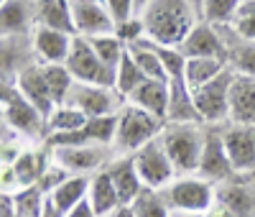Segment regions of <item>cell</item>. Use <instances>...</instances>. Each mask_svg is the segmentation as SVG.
<instances>
[{"mask_svg":"<svg viewBox=\"0 0 255 217\" xmlns=\"http://www.w3.org/2000/svg\"><path fill=\"white\" fill-rule=\"evenodd\" d=\"M145 38L158 46H181V41L191 33L202 15L191 0H151L143 10Z\"/></svg>","mask_w":255,"mask_h":217,"instance_id":"1","label":"cell"},{"mask_svg":"<svg viewBox=\"0 0 255 217\" xmlns=\"http://www.w3.org/2000/svg\"><path fill=\"white\" fill-rule=\"evenodd\" d=\"M163 120L153 118L151 113L140 110V107L125 102L123 110L118 113V130H115V143L113 151L120 156H133L138 148L151 143L163 133Z\"/></svg>","mask_w":255,"mask_h":217,"instance_id":"2","label":"cell"},{"mask_svg":"<svg viewBox=\"0 0 255 217\" xmlns=\"http://www.w3.org/2000/svg\"><path fill=\"white\" fill-rule=\"evenodd\" d=\"M161 192L163 202L171 212L179 215H207L215 207V187L199 174H179V177L166 184Z\"/></svg>","mask_w":255,"mask_h":217,"instance_id":"3","label":"cell"},{"mask_svg":"<svg viewBox=\"0 0 255 217\" xmlns=\"http://www.w3.org/2000/svg\"><path fill=\"white\" fill-rule=\"evenodd\" d=\"M207 125L202 123H186V125H163V148L171 156L176 174H197L202 148H204Z\"/></svg>","mask_w":255,"mask_h":217,"instance_id":"4","label":"cell"},{"mask_svg":"<svg viewBox=\"0 0 255 217\" xmlns=\"http://www.w3.org/2000/svg\"><path fill=\"white\" fill-rule=\"evenodd\" d=\"M3 125L26 141H46L49 136L46 118L18 92L15 84H3Z\"/></svg>","mask_w":255,"mask_h":217,"instance_id":"5","label":"cell"},{"mask_svg":"<svg viewBox=\"0 0 255 217\" xmlns=\"http://www.w3.org/2000/svg\"><path fill=\"white\" fill-rule=\"evenodd\" d=\"M49 148V146H46ZM54 164H59L64 171L72 177H95L97 171H105L113 161V148L100 146V143H87V146H61V148H49Z\"/></svg>","mask_w":255,"mask_h":217,"instance_id":"6","label":"cell"},{"mask_svg":"<svg viewBox=\"0 0 255 217\" xmlns=\"http://www.w3.org/2000/svg\"><path fill=\"white\" fill-rule=\"evenodd\" d=\"M232 69H225L217 79H212L197 90H191L194 95L197 113L204 125H225L230 123V90H232Z\"/></svg>","mask_w":255,"mask_h":217,"instance_id":"7","label":"cell"},{"mask_svg":"<svg viewBox=\"0 0 255 217\" xmlns=\"http://www.w3.org/2000/svg\"><path fill=\"white\" fill-rule=\"evenodd\" d=\"M133 161L138 166V174H140L145 189H156L158 192V189H163L166 184H171L179 177L171 156H168L166 148H163L161 136L153 138L151 143H145L143 148H138L133 154Z\"/></svg>","mask_w":255,"mask_h":217,"instance_id":"8","label":"cell"},{"mask_svg":"<svg viewBox=\"0 0 255 217\" xmlns=\"http://www.w3.org/2000/svg\"><path fill=\"white\" fill-rule=\"evenodd\" d=\"M67 69L72 72L74 82L113 87L115 90V72H110L105 67L100 61V56L95 54V49L90 46V41L82 38V36H74L72 51H69V59H67Z\"/></svg>","mask_w":255,"mask_h":217,"instance_id":"9","label":"cell"},{"mask_svg":"<svg viewBox=\"0 0 255 217\" xmlns=\"http://www.w3.org/2000/svg\"><path fill=\"white\" fill-rule=\"evenodd\" d=\"M67 105L82 110L87 118H105V115H118L123 110L125 100L118 95V90H113V87L74 82Z\"/></svg>","mask_w":255,"mask_h":217,"instance_id":"10","label":"cell"},{"mask_svg":"<svg viewBox=\"0 0 255 217\" xmlns=\"http://www.w3.org/2000/svg\"><path fill=\"white\" fill-rule=\"evenodd\" d=\"M199 177H204L207 182H225L230 179L235 169H232L230 154L222 141V130L220 125H207V136H204V148H202V159H199Z\"/></svg>","mask_w":255,"mask_h":217,"instance_id":"11","label":"cell"},{"mask_svg":"<svg viewBox=\"0 0 255 217\" xmlns=\"http://www.w3.org/2000/svg\"><path fill=\"white\" fill-rule=\"evenodd\" d=\"M220 130H222V141H225L235 174L255 171V125L225 123L220 125Z\"/></svg>","mask_w":255,"mask_h":217,"instance_id":"12","label":"cell"},{"mask_svg":"<svg viewBox=\"0 0 255 217\" xmlns=\"http://www.w3.org/2000/svg\"><path fill=\"white\" fill-rule=\"evenodd\" d=\"M179 49L186 59H222V61H227V46H225L222 31L217 26L207 23V20H199L191 28V33L181 41Z\"/></svg>","mask_w":255,"mask_h":217,"instance_id":"13","label":"cell"},{"mask_svg":"<svg viewBox=\"0 0 255 217\" xmlns=\"http://www.w3.org/2000/svg\"><path fill=\"white\" fill-rule=\"evenodd\" d=\"M13 84L18 87V92L23 95L44 118H49L54 113L56 105H54V97H51V90H49V82L44 77V67H41L38 61L28 64V67L15 77Z\"/></svg>","mask_w":255,"mask_h":217,"instance_id":"14","label":"cell"},{"mask_svg":"<svg viewBox=\"0 0 255 217\" xmlns=\"http://www.w3.org/2000/svg\"><path fill=\"white\" fill-rule=\"evenodd\" d=\"M31 43H33V56L38 64H67L74 36L46 28V26H36Z\"/></svg>","mask_w":255,"mask_h":217,"instance_id":"15","label":"cell"},{"mask_svg":"<svg viewBox=\"0 0 255 217\" xmlns=\"http://www.w3.org/2000/svg\"><path fill=\"white\" fill-rule=\"evenodd\" d=\"M74 31L82 38H95L115 31V20L105 3H72Z\"/></svg>","mask_w":255,"mask_h":217,"instance_id":"16","label":"cell"},{"mask_svg":"<svg viewBox=\"0 0 255 217\" xmlns=\"http://www.w3.org/2000/svg\"><path fill=\"white\" fill-rule=\"evenodd\" d=\"M105 171H108V177L113 179L123 207H130V205L140 197V192L145 189V184H143L140 174H138V166H135L133 156H118V159H113Z\"/></svg>","mask_w":255,"mask_h":217,"instance_id":"17","label":"cell"},{"mask_svg":"<svg viewBox=\"0 0 255 217\" xmlns=\"http://www.w3.org/2000/svg\"><path fill=\"white\" fill-rule=\"evenodd\" d=\"M36 31V0H5L0 3V33L33 36Z\"/></svg>","mask_w":255,"mask_h":217,"instance_id":"18","label":"cell"},{"mask_svg":"<svg viewBox=\"0 0 255 217\" xmlns=\"http://www.w3.org/2000/svg\"><path fill=\"white\" fill-rule=\"evenodd\" d=\"M230 123H235V125H255V79L253 77L235 74V79H232Z\"/></svg>","mask_w":255,"mask_h":217,"instance_id":"19","label":"cell"},{"mask_svg":"<svg viewBox=\"0 0 255 217\" xmlns=\"http://www.w3.org/2000/svg\"><path fill=\"white\" fill-rule=\"evenodd\" d=\"M168 100H171V84L158 82V79H145L138 90L128 97L130 105L151 113L153 118H158L163 123H166V113H168Z\"/></svg>","mask_w":255,"mask_h":217,"instance_id":"20","label":"cell"},{"mask_svg":"<svg viewBox=\"0 0 255 217\" xmlns=\"http://www.w3.org/2000/svg\"><path fill=\"white\" fill-rule=\"evenodd\" d=\"M51 164V151L44 146V151L38 148H23L20 156L10 164L15 179H18V187L20 189H28V187H38L41 177H44L46 166Z\"/></svg>","mask_w":255,"mask_h":217,"instance_id":"21","label":"cell"},{"mask_svg":"<svg viewBox=\"0 0 255 217\" xmlns=\"http://www.w3.org/2000/svg\"><path fill=\"white\" fill-rule=\"evenodd\" d=\"M225 46H227V67L240 74V77H253L255 79V41L240 38L230 28H220Z\"/></svg>","mask_w":255,"mask_h":217,"instance_id":"22","label":"cell"},{"mask_svg":"<svg viewBox=\"0 0 255 217\" xmlns=\"http://www.w3.org/2000/svg\"><path fill=\"white\" fill-rule=\"evenodd\" d=\"M171 84V100H168V113H166V125H186V123H202L194 95L186 87L184 79H174ZM204 125V123H202Z\"/></svg>","mask_w":255,"mask_h":217,"instance_id":"23","label":"cell"},{"mask_svg":"<svg viewBox=\"0 0 255 217\" xmlns=\"http://www.w3.org/2000/svg\"><path fill=\"white\" fill-rule=\"evenodd\" d=\"M36 26H46L54 31L77 36L72 0H36Z\"/></svg>","mask_w":255,"mask_h":217,"instance_id":"24","label":"cell"},{"mask_svg":"<svg viewBox=\"0 0 255 217\" xmlns=\"http://www.w3.org/2000/svg\"><path fill=\"white\" fill-rule=\"evenodd\" d=\"M87 200H90V205H92L97 217H110L115 210L123 207V202L118 197V189H115L113 179L108 177V171H97L92 177Z\"/></svg>","mask_w":255,"mask_h":217,"instance_id":"25","label":"cell"},{"mask_svg":"<svg viewBox=\"0 0 255 217\" xmlns=\"http://www.w3.org/2000/svg\"><path fill=\"white\" fill-rule=\"evenodd\" d=\"M90 182H92V177H69L64 184H59V187L49 194V197H51V202L59 207L61 215H67V212L74 210L79 202L87 200Z\"/></svg>","mask_w":255,"mask_h":217,"instance_id":"26","label":"cell"},{"mask_svg":"<svg viewBox=\"0 0 255 217\" xmlns=\"http://www.w3.org/2000/svg\"><path fill=\"white\" fill-rule=\"evenodd\" d=\"M227 67V61L222 59H186V69H184V82L189 90H197V87L217 79Z\"/></svg>","mask_w":255,"mask_h":217,"instance_id":"27","label":"cell"},{"mask_svg":"<svg viewBox=\"0 0 255 217\" xmlns=\"http://www.w3.org/2000/svg\"><path fill=\"white\" fill-rule=\"evenodd\" d=\"M128 49H130V54H133L135 64L140 67V72L145 74V79L168 82V74H166V69H163V61H161V56L156 54L153 43L148 41V38H143L140 43H135V46H128Z\"/></svg>","mask_w":255,"mask_h":217,"instance_id":"28","label":"cell"},{"mask_svg":"<svg viewBox=\"0 0 255 217\" xmlns=\"http://www.w3.org/2000/svg\"><path fill=\"white\" fill-rule=\"evenodd\" d=\"M90 118L84 115L82 110L72 105H56L54 113L46 118V128H49V136H56V133H74V130H82L84 123ZM46 136V138H49Z\"/></svg>","mask_w":255,"mask_h":217,"instance_id":"29","label":"cell"},{"mask_svg":"<svg viewBox=\"0 0 255 217\" xmlns=\"http://www.w3.org/2000/svg\"><path fill=\"white\" fill-rule=\"evenodd\" d=\"M240 5H243V0H202L199 15H202V20H207L212 26L227 28L235 20Z\"/></svg>","mask_w":255,"mask_h":217,"instance_id":"30","label":"cell"},{"mask_svg":"<svg viewBox=\"0 0 255 217\" xmlns=\"http://www.w3.org/2000/svg\"><path fill=\"white\" fill-rule=\"evenodd\" d=\"M143 82H145V74L140 72V67L135 64L130 49H128L125 56H123V61H120V67H118V74H115V90H118V95L128 102V97H130Z\"/></svg>","mask_w":255,"mask_h":217,"instance_id":"31","label":"cell"},{"mask_svg":"<svg viewBox=\"0 0 255 217\" xmlns=\"http://www.w3.org/2000/svg\"><path fill=\"white\" fill-rule=\"evenodd\" d=\"M90 41V46L95 49V54L100 56V61L108 67L110 72L118 74V67H120V61L128 51V46L115 36V33H105V36H95V38H87Z\"/></svg>","mask_w":255,"mask_h":217,"instance_id":"32","label":"cell"},{"mask_svg":"<svg viewBox=\"0 0 255 217\" xmlns=\"http://www.w3.org/2000/svg\"><path fill=\"white\" fill-rule=\"evenodd\" d=\"M41 67H44V77L49 82L54 105H67L69 92H72V87H74V77L67 69V64H41Z\"/></svg>","mask_w":255,"mask_h":217,"instance_id":"33","label":"cell"},{"mask_svg":"<svg viewBox=\"0 0 255 217\" xmlns=\"http://www.w3.org/2000/svg\"><path fill=\"white\" fill-rule=\"evenodd\" d=\"M130 210H133V217H174V212L163 202L161 192L156 189H143L140 197L130 205Z\"/></svg>","mask_w":255,"mask_h":217,"instance_id":"34","label":"cell"},{"mask_svg":"<svg viewBox=\"0 0 255 217\" xmlns=\"http://www.w3.org/2000/svg\"><path fill=\"white\" fill-rule=\"evenodd\" d=\"M115 130H118V115H105V118H90L84 123V133H87L90 143L110 146L115 143Z\"/></svg>","mask_w":255,"mask_h":217,"instance_id":"35","label":"cell"},{"mask_svg":"<svg viewBox=\"0 0 255 217\" xmlns=\"http://www.w3.org/2000/svg\"><path fill=\"white\" fill-rule=\"evenodd\" d=\"M13 197V205H15V212L18 217H41V210H44V202H46V194L41 192L38 187H28V189H20Z\"/></svg>","mask_w":255,"mask_h":217,"instance_id":"36","label":"cell"},{"mask_svg":"<svg viewBox=\"0 0 255 217\" xmlns=\"http://www.w3.org/2000/svg\"><path fill=\"white\" fill-rule=\"evenodd\" d=\"M222 205H225V210H227L232 217H248V215L253 212V207H255L253 197H250L243 187H227V189L222 192Z\"/></svg>","mask_w":255,"mask_h":217,"instance_id":"37","label":"cell"},{"mask_svg":"<svg viewBox=\"0 0 255 217\" xmlns=\"http://www.w3.org/2000/svg\"><path fill=\"white\" fill-rule=\"evenodd\" d=\"M235 36L255 41V0H243V5L235 15V20L227 26Z\"/></svg>","mask_w":255,"mask_h":217,"instance_id":"38","label":"cell"},{"mask_svg":"<svg viewBox=\"0 0 255 217\" xmlns=\"http://www.w3.org/2000/svg\"><path fill=\"white\" fill-rule=\"evenodd\" d=\"M125 46H135L145 38V26H143V18L135 15L130 20H123V23H115V31H113Z\"/></svg>","mask_w":255,"mask_h":217,"instance_id":"39","label":"cell"},{"mask_svg":"<svg viewBox=\"0 0 255 217\" xmlns=\"http://www.w3.org/2000/svg\"><path fill=\"white\" fill-rule=\"evenodd\" d=\"M105 8L110 10L115 23H123V20H130L138 15L135 0H105Z\"/></svg>","mask_w":255,"mask_h":217,"instance_id":"40","label":"cell"},{"mask_svg":"<svg viewBox=\"0 0 255 217\" xmlns=\"http://www.w3.org/2000/svg\"><path fill=\"white\" fill-rule=\"evenodd\" d=\"M64 217H97V215H95V210H92L90 200H84V202H79L74 210H69Z\"/></svg>","mask_w":255,"mask_h":217,"instance_id":"41","label":"cell"},{"mask_svg":"<svg viewBox=\"0 0 255 217\" xmlns=\"http://www.w3.org/2000/svg\"><path fill=\"white\" fill-rule=\"evenodd\" d=\"M0 217H18L10 194H3V207H0Z\"/></svg>","mask_w":255,"mask_h":217,"instance_id":"42","label":"cell"},{"mask_svg":"<svg viewBox=\"0 0 255 217\" xmlns=\"http://www.w3.org/2000/svg\"><path fill=\"white\" fill-rule=\"evenodd\" d=\"M41 217H64L61 212H59V207L51 202V197L46 194V202H44V210H41Z\"/></svg>","mask_w":255,"mask_h":217,"instance_id":"43","label":"cell"},{"mask_svg":"<svg viewBox=\"0 0 255 217\" xmlns=\"http://www.w3.org/2000/svg\"><path fill=\"white\" fill-rule=\"evenodd\" d=\"M110 217H133V210H130V207H120V210H115Z\"/></svg>","mask_w":255,"mask_h":217,"instance_id":"44","label":"cell"},{"mask_svg":"<svg viewBox=\"0 0 255 217\" xmlns=\"http://www.w3.org/2000/svg\"><path fill=\"white\" fill-rule=\"evenodd\" d=\"M148 3H151V0H135V8H138V15H140V10L148 5Z\"/></svg>","mask_w":255,"mask_h":217,"instance_id":"45","label":"cell"},{"mask_svg":"<svg viewBox=\"0 0 255 217\" xmlns=\"http://www.w3.org/2000/svg\"><path fill=\"white\" fill-rule=\"evenodd\" d=\"M72 3H105V0H72Z\"/></svg>","mask_w":255,"mask_h":217,"instance_id":"46","label":"cell"},{"mask_svg":"<svg viewBox=\"0 0 255 217\" xmlns=\"http://www.w3.org/2000/svg\"><path fill=\"white\" fill-rule=\"evenodd\" d=\"M174 217H204V215H179V212H174Z\"/></svg>","mask_w":255,"mask_h":217,"instance_id":"47","label":"cell"},{"mask_svg":"<svg viewBox=\"0 0 255 217\" xmlns=\"http://www.w3.org/2000/svg\"><path fill=\"white\" fill-rule=\"evenodd\" d=\"M191 3H194V5H197V8H199V5H202V0H191Z\"/></svg>","mask_w":255,"mask_h":217,"instance_id":"48","label":"cell"},{"mask_svg":"<svg viewBox=\"0 0 255 217\" xmlns=\"http://www.w3.org/2000/svg\"><path fill=\"white\" fill-rule=\"evenodd\" d=\"M0 3H5V0H0Z\"/></svg>","mask_w":255,"mask_h":217,"instance_id":"49","label":"cell"}]
</instances>
